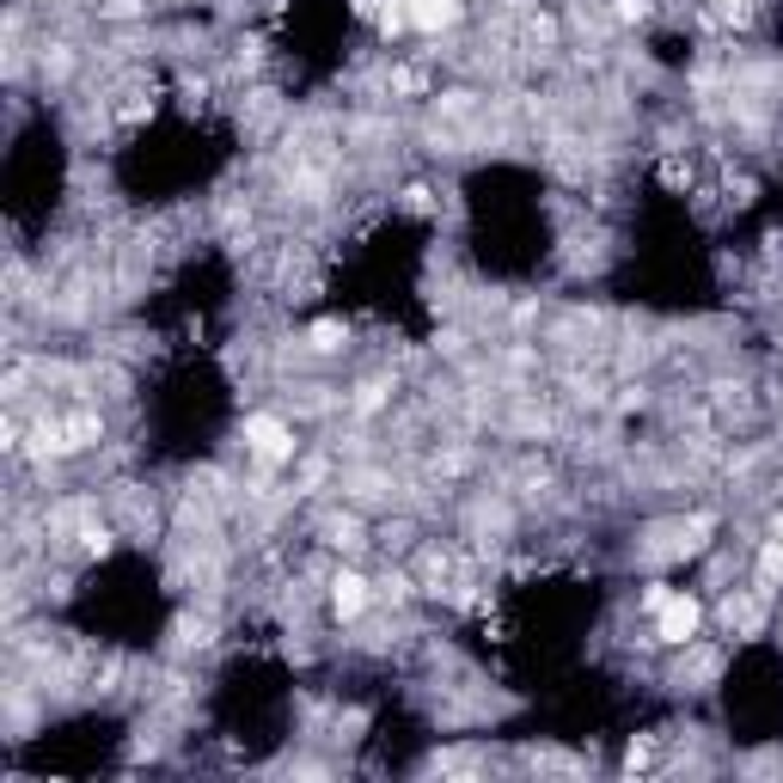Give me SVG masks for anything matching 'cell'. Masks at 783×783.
<instances>
[{"label": "cell", "mask_w": 783, "mask_h": 783, "mask_svg": "<svg viewBox=\"0 0 783 783\" xmlns=\"http://www.w3.org/2000/svg\"><path fill=\"white\" fill-rule=\"evenodd\" d=\"M368 606H373V582H368V575H361V570H337L331 575V612H337V618L356 624Z\"/></svg>", "instance_id": "3957f363"}, {"label": "cell", "mask_w": 783, "mask_h": 783, "mask_svg": "<svg viewBox=\"0 0 783 783\" xmlns=\"http://www.w3.org/2000/svg\"><path fill=\"white\" fill-rule=\"evenodd\" d=\"M245 453L276 472V465H294L300 441H294V428L282 423V416H245Z\"/></svg>", "instance_id": "7a4b0ae2"}, {"label": "cell", "mask_w": 783, "mask_h": 783, "mask_svg": "<svg viewBox=\"0 0 783 783\" xmlns=\"http://www.w3.org/2000/svg\"><path fill=\"white\" fill-rule=\"evenodd\" d=\"M343 343V325H319V331H313V349H337Z\"/></svg>", "instance_id": "52a82bcc"}, {"label": "cell", "mask_w": 783, "mask_h": 783, "mask_svg": "<svg viewBox=\"0 0 783 783\" xmlns=\"http://www.w3.org/2000/svg\"><path fill=\"white\" fill-rule=\"evenodd\" d=\"M404 19L423 38H441V31H453L465 19V0H404Z\"/></svg>", "instance_id": "277c9868"}, {"label": "cell", "mask_w": 783, "mask_h": 783, "mask_svg": "<svg viewBox=\"0 0 783 783\" xmlns=\"http://www.w3.org/2000/svg\"><path fill=\"white\" fill-rule=\"evenodd\" d=\"M759 575H765V582H777V588H783V539H777V532H771V539L759 544Z\"/></svg>", "instance_id": "5b68a950"}, {"label": "cell", "mask_w": 783, "mask_h": 783, "mask_svg": "<svg viewBox=\"0 0 783 783\" xmlns=\"http://www.w3.org/2000/svg\"><path fill=\"white\" fill-rule=\"evenodd\" d=\"M649 618H655V643H662V649H691V643H698V624H703V600L674 588Z\"/></svg>", "instance_id": "6da1fadb"}, {"label": "cell", "mask_w": 783, "mask_h": 783, "mask_svg": "<svg viewBox=\"0 0 783 783\" xmlns=\"http://www.w3.org/2000/svg\"><path fill=\"white\" fill-rule=\"evenodd\" d=\"M717 19H734V25H741V19H753V0H717Z\"/></svg>", "instance_id": "8992f818"}, {"label": "cell", "mask_w": 783, "mask_h": 783, "mask_svg": "<svg viewBox=\"0 0 783 783\" xmlns=\"http://www.w3.org/2000/svg\"><path fill=\"white\" fill-rule=\"evenodd\" d=\"M618 19H649V0H618Z\"/></svg>", "instance_id": "ba28073f"}, {"label": "cell", "mask_w": 783, "mask_h": 783, "mask_svg": "<svg viewBox=\"0 0 783 783\" xmlns=\"http://www.w3.org/2000/svg\"><path fill=\"white\" fill-rule=\"evenodd\" d=\"M771 532H777V539H783V508H777V520H771Z\"/></svg>", "instance_id": "9c48e42d"}]
</instances>
